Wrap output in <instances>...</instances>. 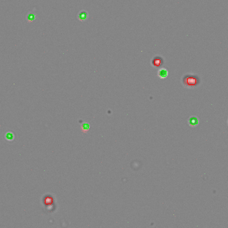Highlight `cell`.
Instances as JSON below:
<instances>
[{
  "label": "cell",
  "mask_w": 228,
  "mask_h": 228,
  "mask_svg": "<svg viewBox=\"0 0 228 228\" xmlns=\"http://www.w3.org/2000/svg\"><path fill=\"white\" fill-rule=\"evenodd\" d=\"M40 205L43 213L48 215L55 214L59 208L56 196L53 193L43 194L40 199Z\"/></svg>",
  "instance_id": "obj_1"
},
{
  "label": "cell",
  "mask_w": 228,
  "mask_h": 228,
  "mask_svg": "<svg viewBox=\"0 0 228 228\" xmlns=\"http://www.w3.org/2000/svg\"><path fill=\"white\" fill-rule=\"evenodd\" d=\"M180 83L184 88L196 89L202 84V79L199 74L185 73L181 77Z\"/></svg>",
  "instance_id": "obj_2"
},
{
  "label": "cell",
  "mask_w": 228,
  "mask_h": 228,
  "mask_svg": "<svg viewBox=\"0 0 228 228\" xmlns=\"http://www.w3.org/2000/svg\"><path fill=\"white\" fill-rule=\"evenodd\" d=\"M165 63H166L165 58L161 55H155L154 56L151 58V62H150L151 67L154 69H157L164 66Z\"/></svg>",
  "instance_id": "obj_3"
},
{
  "label": "cell",
  "mask_w": 228,
  "mask_h": 228,
  "mask_svg": "<svg viewBox=\"0 0 228 228\" xmlns=\"http://www.w3.org/2000/svg\"><path fill=\"white\" fill-rule=\"evenodd\" d=\"M157 75L160 79H166L167 76H168V71L166 69H161L160 70H159L158 73H157Z\"/></svg>",
  "instance_id": "obj_4"
},
{
  "label": "cell",
  "mask_w": 228,
  "mask_h": 228,
  "mask_svg": "<svg viewBox=\"0 0 228 228\" xmlns=\"http://www.w3.org/2000/svg\"><path fill=\"white\" fill-rule=\"evenodd\" d=\"M77 17H78V18L80 21H85L87 18V12H86L85 10H81L78 14Z\"/></svg>",
  "instance_id": "obj_5"
},
{
  "label": "cell",
  "mask_w": 228,
  "mask_h": 228,
  "mask_svg": "<svg viewBox=\"0 0 228 228\" xmlns=\"http://www.w3.org/2000/svg\"><path fill=\"white\" fill-rule=\"evenodd\" d=\"M189 124L193 127L196 126L199 124V119L195 116H191L189 119Z\"/></svg>",
  "instance_id": "obj_6"
},
{
  "label": "cell",
  "mask_w": 228,
  "mask_h": 228,
  "mask_svg": "<svg viewBox=\"0 0 228 228\" xmlns=\"http://www.w3.org/2000/svg\"><path fill=\"white\" fill-rule=\"evenodd\" d=\"M90 128H91V126H90V124H89L88 122H83V123L81 124V132H82L83 133H87V131L90 129Z\"/></svg>",
  "instance_id": "obj_7"
},
{
  "label": "cell",
  "mask_w": 228,
  "mask_h": 228,
  "mask_svg": "<svg viewBox=\"0 0 228 228\" xmlns=\"http://www.w3.org/2000/svg\"><path fill=\"white\" fill-rule=\"evenodd\" d=\"M6 138L8 141H12L14 139V134L12 132H8L6 134Z\"/></svg>",
  "instance_id": "obj_8"
},
{
  "label": "cell",
  "mask_w": 228,
  "mask_h": 228,
  "mask_svg": "<svg viewBox=\"0 0 228 228\" xmlns=\"http://www.w3.org/2000/svg\"><path fill=\"white\" fill-rule=\"evenodd\" d=\"M36 18V15L34 13H33V12H30V13H29L28 15H27V19H28V22H33V21H34Z\"/></svg>",
  "instance_id": "obj_9"
}]
</instances>
